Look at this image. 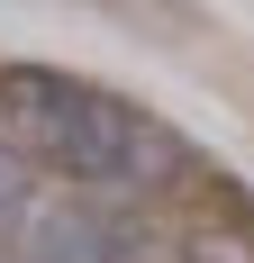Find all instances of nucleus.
<instances>
[{"instance_id":"f03ea898","label":"nucleus","mask_w":254,"mask_h":263,"mask_svg":"<svg viewBox=\"0 0 254 263\" xmlns=\"http://www.w3.org/2000/svg\"><path fill=\"white\" fill-rule=\"evenodd\" d=\"M173 254L182 263H254V218L245 209H209V218H191L173 236Z\"/></svg>"},{"instance_id":"f257e3e1","label":"nucleus","mask_w":254,"mask_h":263,"mask_svg":"<svg viewBox=\"0 0 254 263\" xmlns=\"http://www.w3.org/2000/svg\"><path fill=\"white\" fill-rule=\"evenodd\" d=\"M0 136L46 182L91 191V200H127V209H154L164 191L191 182L182 127H164L146 100L100 91L64 64H0Z\"/></svg>"},{"instance_id":"7ed1b4c3","label":"nucleus","mask_w":254,"mask_h":263,"mask_svg":"<svg viewBox=\"0 0 254 263\" xmlns=\"http://www.w3.org/2000/svg\"><path fill=\"white\" fill-rule=\"evenodd\" d=\"M37 191H46V173H37V163H27L19 145L0 136V227H9V218H19L27 200H37Z\"/></svg>"}]
</instances>
